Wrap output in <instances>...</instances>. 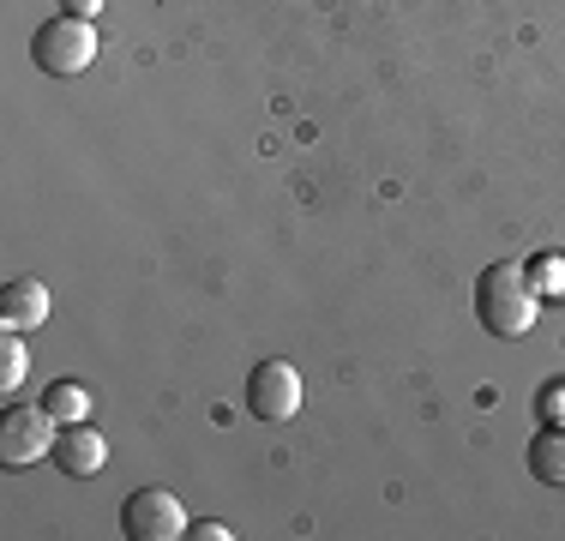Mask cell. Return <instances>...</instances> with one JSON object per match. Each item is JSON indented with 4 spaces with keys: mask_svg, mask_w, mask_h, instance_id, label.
I'll return each instance as SVG.
<instances>
[{
    "mask_svg": "<svg viewBox=\"0 0 565 541\" xmlns=\"http://www.w3.org/2000/svg\"><path fill=\"white\" fill-rule=\"evenodd\" d=\"M186 535H193V541H223V535H228V523H193Z\"/></svg>",
    "mask_w": 565,
    "mask_h": 541,
    "instance_id": "obj_14",
    "label": "cell"
},
{
    "mask_svg": "<svg viewBox=\"0 0 565 541\" xmlns=\"http://www.w3.org/2000/svg\"><path fill=\"white\" fill-rule=\"evenodd\" d=\"M55 464L61 476H97L103 464H109V439H103L90 422H61V439H55Z\"/></svg>",
    "mask_w": 565,
    "mask_h": 541,
    "instance_id": "obj_6",
    "label": "cell"
},
{
    "mask_svg": "<svg viewBox=\"0 0 565 541\" xmlns=\"http://www.w3.org/2000/svg\"><path fill=\"white\" fill-rule=\"evenodd\" d=\"M247 410L259 415L265 427H282L301 415V373H295V361H259V368L247 373Z\"/></svg>",
    "mask_w": 565,
    "mask_h": 541,
    "instance_id": "obj_5",
    "label": "cell"
},
{
    "mask_svg": "<svg viewBox=\"0 0 565 541\" xmlns=\"http://www.w3.org/2000/svg\"><path fill=\"white\" fill-rule=\"evenodd\" d=\"M535 283V295H554V301H565V259H554V253H542L535 265H523Z\"/></svg>",
    "mask_w": 565,
    "mask_h": 541,
    "instance_id": "obj_11",
    "label": "cell"
},
{
    "mask_svg": "<svg viewBox=\"0 0 565 541\" xmlns=\"http://www.w3.org/2000/svg\"><path fill=\"white\" fill-rule=\"evenodd\" d=\"M43 403H49L55 422H90V391L78 385V379H55V385L43 391Z\"/></svg>",
    "mask_w": 565,
    "mask_h": 541,
    "instance_id": "obj_9",
    "label": "cell"
},
{
    "mask_svg": "<svg viewBox=\"0 0 565 541\" xmlns=\"http://www.w3.org/2000/svg\"><path fill=\"white\" fill-rule=\"evenodd\" d=\"M530 476L542 487H565V422H542L530 439Z\"/></svg>",
    "mask_w": 565,
    "mask_h": 541,
    "instance_id": "obj_8",
    "label": "cell"
},
{
    "mask_svg": "<svg viewBox=\"0 0 565 541\" xmlns=\"http://www.w3.org/2000/svg\"><path fill=\"white\" fill-rule=\"evenodd\" d=\"M24 368H31V356H24V331L0 325V391H19L24 385Z\"/></svg>",
    "mask_w": 565,
    "mask_h": 541,
    "instance_id": "obj_10",
    "label": "cell"
},
{
    "mask_svg": "<svg viewBox=\"0 0 565 541\" xmlns=\"http://www.w3.org/2000/svg\"><path fill=\"white\" fill-rule=\"evenodd\" d=\"M97 31H90V19H49V24H36V36H31V61L43 66V73H55V78H78L90 61H97Z\"/></svg>",
    "mask_w": 565,
    "mask_h": 541,
    "instance_id": "obj_2",
    "label": "cell"
},
{
    "mask_svg": "<svg viewBox=\"0 0 565 541\" xmlns=\"http://www.w3.org/2000/svg\"><path fill=\"white\" fill-rule=\"evenodd\" d=\"M535 314H542V295H535L530 270L523 265H488L476 277V319L488 337H500V343H518V337L535 331Z\"/></svg>",
    "mask_w": 565,
    "mask_h": 541,
    "instance_id": "obj_1",
    "label": "cell"
},
{
    "mask_svg": "<svg viewBox=\"0 0 565 541\" xmlns=\"http://www.w3.org/2000/svg\"><path fill=\"white\" fill-rule=\"evenodd\" d=\"M61 12H66V19H97L103 0H61Z\"/></svg>",
    "mask_w": 565,
    "mask_h": 541,
    "instance_id": "obj_13",
    "label": "cell"
},
{
    "mask_svg": "<svg viewBox=\"0 0 565 541\" xmlns=\"http://www.w3.org/2000/svg\"><path fill=\"white\" fill-rule=\"evenodd\" d=\"M43 319H49V289L36 277H12L0 289V325H12V331H43Z\"/></svg>",
    "mask_w": 565,
    "mask_h": 541,
    "instance_id": "obj_7",
    "label": "cell"
},
{
    "mask_svg": "<svg viewBox=\"0 0 565 541\" xmlns=\"http://www.w3.org/2000/svg\"><path fill=\"white\" fill-rule=\"evenodd\" d=\"M193 523H186V506L169 494V487H139L120 506V535L127 541H181Z\"/></svg>",
    "mask_w": 565,
    "mask_h": 541,
    "instance_id": "obj_4",
    "label": "cell"
},
{
    "mask_svg": "<svg viewBox=\"0 0 565 541\" xmlns=\"http://www.w3.org/2000/svg\"><path fill=\"white\" fill-rule=\"evenodd\" d=\"M542 422H565V379H547V391H542Z\"/></svg>",
    "mask_w": 565,
    "mask_h": 541,
    "instance_id": "obj_12",
    "label": "cell"
},
{
    "mask_svg": "<svg viewBox=\"0 0 565 541\" xmlns=\"http://www.w3.org/2000/svg\"><path fill=\"white\" fill-rule=\"evenodd\" d=\"M55 439H61V422L49 415V403H7V415H0V464L24 469L36 457H55Z\"/></svg>",
    "mask_w": 565,
    "mask_h": 541,
    "instance_id": "obj_3",
    "label": "cell"
}]
</instances>
